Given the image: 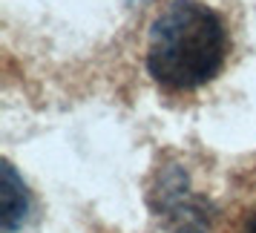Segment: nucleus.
I'll return each instance as SVG.
<instances>
[{"mask_svg": "<svg viewBox=\"0 0 256 233\" xmlns=\"http://www.w3.org/2000/svg\"><path fill=\"white\" fill-rule=\"evenodd\" d=\"M222 18L198 0H173L150 26L147 70L167 90H196L224 64Z\"/></svg>", "mask_w": 256, "mask_h": 233, "instance_id": "1", "label": "nucleus"}, {"mask_svg": "<svg viewBox=\"0 0 256 233\" xmlns=\"http://www.w3.org/2000/svg\"><path fill=\"white\" fill-rule=\"evenodd\" d=\"M152 213L167 233H210L213 204L190 187V176L182 167H164L150 190Z\"/></svg>", "mask_w": 256, "mask_h": 233, "instance_id": "2", "label": "nucleus"}, {"mask_svg": "<svg viewBox=\"0 0 256 233\" xmlns=\"http://www.w3.org/2000/svg\"><path fill=\"white\" fill-rule=\"evenodd\" d=\"M0 198H3V213H0L3 233H18V228L26 222V213H29V193H26L24 182H20V176L14 173L12 164L3 167Z\"/></svg>", "mask_w": 256, "mask_h": 233, "instance_id": "3", "label": "nucleus"}, {"mask_svg": "<svg viewBox=\"0 0 256 233\" xmlns=\"http://www.w3.org/2000/svg\"><path fill=\"white\" fill-rule=\"evenodd\" d=\"M244 233H256V213L248 219V224H244Z\"/></svg>", "mask_w": 256, "mask_h": 233, "instance_id": "4", "label": "nucleus"}]
</instances>
